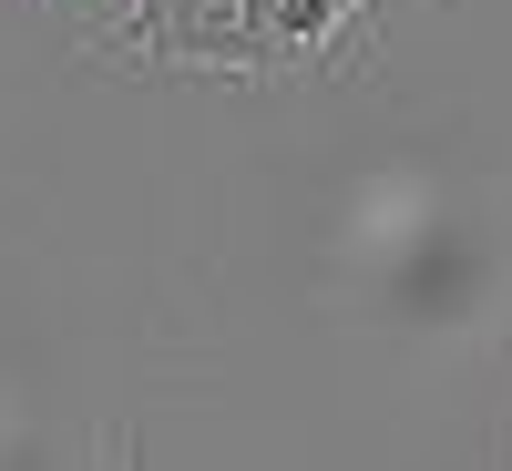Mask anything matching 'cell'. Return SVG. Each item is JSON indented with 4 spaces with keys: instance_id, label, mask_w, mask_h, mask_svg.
I'll list each match as a JSON object with an SVG mask.
<instances>
[{
    "instance_id": "6da1fadb",
    "label": "cell",
    "mask_w": 512,
    "mask_h": 471,
    "mask_svg": "<svg viewBox=\"0 0 512 471\" xmlns=\"http://www.w3.org/2000/svg\"><path fill=\"white\" fill-rule=\"evenodd\" d=\"M93 52L123 72H236L267 82V0H123L93 31Z\"/></svg>"
}]
</instances>
